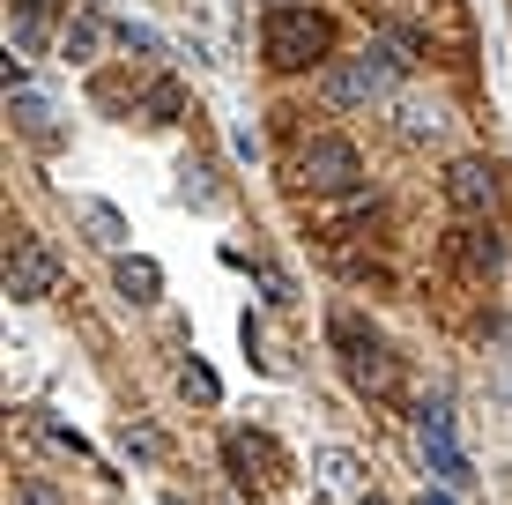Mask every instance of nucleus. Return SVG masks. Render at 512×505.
<instances>
[{
    "label": "nucleus",
    "instance_id": "nucleus-2",
    "mask_svg": "<svg viewBox=\"0 0 512 505\" xmlns=\"http://www.w3.org/2000/svg\"><path fill=\"white\" fill-rule=\"evenodd\" d=\"M52 283H60L52 253L38 246V238H15V246H8V298H45Z\"/></svg>",
    "mask_w": 512,
    "mask_h": 505
},
{
    "label": "nucleus",
    "instance_id": "nucleus-1",
    "mask_svg": "<svg viewBox=\"0 0 512 505\" xmlns=\"http://www.w3.org/2000/svg\"><path fill=\"white\" fill-rule=\"evenodd\" d=\"M260 156L297 246L372 312L483 350L512 312V134L483 15L357 23L320 0H253Z\"/></svg>",
    "mask_w": 512,
    "mask_h": 505
},
{
    "label": "nucleus",
    "instance_id": "nucleus-6",
    "mask_svg": "<svg viewBox=\"0 0 512 505\" xmlns=\"http://www.w3.org/2000/svg\"><path fill=\"white\" fill-rule=\"evenodd\" d=\"M505 30H512V0H505Z\"/></svg>",
    "mask_w": 512,
    "mask_h": 505
},
{
    "label": "nucleus",
    "instance_id": "nucleus-4",
    "mask_svg": "<svg viewBox=\"0 0 512 505\" xmlns=\"http://www.w3.org/2000/svg\"><path fill=\"white\" fill-rule=\"evenodd\" d=\"M15 505H52V491H45V483H30V476H23V483H15Z\"/></svg>",
    "mask_w": 512,
    "mask_h": 505
},
{
    "label": "nucleus",
    "instance_id": "nucleus-5",
    "mask_svg": "<svg viewBox=\"0 0 512 505\" xmlns=\"http://www.w3.org/2000/svg\"><path fill=\"white\" fill-rule=\"evenodd\" d=\"M15 8H23V23H38V15H52L60 0H15Z\"/></svg>",
    "mask_w": 512,
    "mask_h": 505
},
{
    "label": "nucleus",
    "instance_id": "nucleus-3",
    "mask_svg": "<svg viewBox=\"0 0 512 505\" xmlns=\"http://www.w3.org/2000/svg\"><path fill=\"white\" fill-rule=\"evenodd\" d=\"M97 45H104V23H75L67 30V60H97Z\"/></svg>",
    "mask_w": 512,
    "mask_h": 505
}]
</instances>
